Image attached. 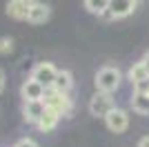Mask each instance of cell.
Here are the masks:
<instances>
[{
  "mask_svg": "<svg viewBox=\"0 0 149 147\" xmlns=\"http://www.w3.org/2000/svg\"><path fill=\"white\" fill-rule=\"evenodd\" d=\"M93 83H96V89H98V92L111 94V92H116V89L120 87V83H123V74H120L118 67L105 65V67H100L98 71H96Z\"/></svg>",
  "mask_w": 149,
  "mask_h": 147,
  "instance_id": "cell-1",
  "label": "cell"
},
{
  "mask_svg": "<svg viewBox=\"0 0 149 147\" xmlns=\"http://www.w3.org/2000/svg\"><path fill=\"white\" fill-rule=\"evenodd\" d=\"M89 114L96 118H102L105 120V116L109 114V111L116 109V100H113L111 94H105V92H96L91 98H89Z\"/></svg>",
  "mask_w": 149,
  "mask_h": 147,
  "instance_id": "cell-2",
  "label": "cell"
},
{
  "mask_svg": "<svg viewBox=\"0 0 149 147\" xmlns=\"http://www.w3.org/2000/svg\"><path fill=\"white\" fill-rule=\"evenodd\" d=\"M45 105H47L49 109H54L56 114H60V116H67V114H71V109H74L71 96H69V94H60V92H56V89H47V94H45Z\"/></svg>",
  "mask_w": 149,
  "mask_h": 147,
  "instance_id": "cell-3",
  "label": "cell"
},
{
  "mask_svg": "<svg viewBox=\"0 0 149 147\" xmlns=\"http://www.w3.org/2000/svg\"><path fill=\"white\" fill-rule=\"evenodd\" d=\"M56 76H58V69L54 67L51 62H38V65H33V69H31V74H29V78L40 83L45 89H51V87H54Z\"/></svg>",
  "mask_w": 149,
  "mask_h": 147,
  "instance_id": "cell-4",
  "label": "cell"
},
{
  "mask_svg": "<svg viewBox=\"0 0 149 147\" xmlns=\"http://www.w3.org/2000/svg\"><path fill=\"white\" fill-rule=\"evenodd\" d=\"M138 5L140 2H136V0H111V5H109V9H107V13L102 18H107V20L127 18L129 13H134L138 9Z\"/></svg>",
  "mask_w": 149,
  "mask_h": 147,
  "instance_id": "cell-5",
  "label": "cell"
},
{
  "mask_svg": "<svg viewBox=\"0 0 149 147\" xmlns=\"http://www.w3.org/2000/svg\"><path fill=\"white\" fill-rule=\"evenodd\" d=\"M105 125L111 134H123L129 127V114L125 109H120V107H116L113 111H109L105 116Z\"/></svg>",
  "mask_w": 149,
  "mask_h": 147,
  "instance_id": "cell-6",
  "label": "cell"
},
{
  "mask_svg": "<svg viewBox=\"0 0 149 147\" xmlns=\"http://www.w3.org/2000/svg\"><path fill=\"white\" fill-rule=\"evenodd\" d=\"M45 94H47V89H45L40 83H36L33 78H27L25 83H22V87H20V96H22V100H25V103L45 100Z\"/></svg>",
  "mask_w": 149,
  "mask_h": 147,
  "instance_id": "cell-7",
  "label": "cell"
},
{
  "mask_svg": "<svg viewBox=\"0 0 149 147\" xmlns=\"http://www.w3.org/2000/svg\"><path fill=\"white\" fill-rule=\"evenodd\" d=\"M45 109H47V105L45 100H33V103H25L22 105V118L31 125H38V120L42 118Z\"/></svg>",
  "mask_w": 149,
  "mask_h": 147,
  "instance_id": "cell-8",
  "label": "cell"
},
{
  "mask_svg": "<svg viewBox=\"0 0 149 147\" xmlns=\"http://www.w3.org/2000/svg\"><path fill=\"white\" fill-rule=\"evenodd\" d=\"M51 16V7L45 5V2H31V9H29V18L27 22L29 24H45Z\"/></svg>",
  "mask_w": 149,
  "mask_h": 147,
  "instance_id": "cell-9",
  "label": "cell"
},
{
  "mask_svg": "<svg viewBox=\"0 0 149 147\" xmlns=\"http://www.w3.org/2000/svg\"><path fill=\"white\" fill-rule=\"evenodd\" d=\"M29 9H31V2H27V0H11V2H7V16L13 20H27L29 18Z\"/></svg>",
  "mask_w": 149,
  "mask_h": 147,
  "instance_id": "cell-10",
  "label": "cell"
},
{
  "mask_svg": "<svg viewBox=\"0 0 149 147\" xmlns=\"http://www.w3.org/2000/svg\"><path fill=\"white\" fill-rule=\"evenodd\" d=\"M71 87H74V74L69 71V69H58V76H56V80H54V87H51V89H56V92H60V94H69Z\"/></svg>",
  "mask_w": 149,
  "mask_h": 147,
  "instance_id": "cell-11",
  "label": "cell"
},
{
  "mask_svg": "<svg viewBox=\"0 0 149 147\" xmlns=\"http://www.w3.org/2000/svg\"><path fill=\"white\" fill-rule=\"evenodd\" d=\"M60 118H62L60 114H56L54 109H49V107H47V109H45V114H42V118L38 120L36 127L40 129L42 134H49V132H54V129H56V125L60 123Z\"/></svg>",
  "mask_w": 149,
  "mask_h": 147,
  "instance_id": "cell-12",
  "label": "cell"
},
{
  "mask_svg": "<svg viewBox=\"0 0 149 147\" xmlns=\"http://www.w3.org/2000/svg\"><path fill=\"white\" fill-rule=\"evenodd\" d=\"M129 107L136 114H140V116H149V94L134 92L131 98H129Z\"/></svg>",
  "mask_w": 149,
  "mask_h": 147,
  "instance_id": "cell-13",
  "label": "cell"
},
{
  "mask_svg": "<svg viewBox=\"0 0 149 147\" xmlns=\"http://www.w3.org/2000/svg\"><path fill=\"white\" fill-rule=\"evenodd\" d=\"M127 78H129V83L134 87H138V85H143V83H147V80H149V71L143 67V62H136V65H131V67H129Z\"/></svg>",
  "mask_w": 149,
  "mask_h": 147,
  "instance_id": "cell-14",
  "label": "cell"
},
{
  "mask_svg": "<svg viewBox=\"0 0 149 147\" xmlns=\"http://www.w3.org/2000/svg\"><path fill=\"white\" fill-rule=\"evenodd\" d=\"M109 5H111V0H85L82 2V7H85V11L93 13V16H105L107 9H109Z\"/></svg>",
  "mask_w": 149,
  "mask_h": 147,
  "instance_id": "cell-15",
  "label": "cell"
},
{
  "mask_svg": "<svg viewBox=\"0 0 149 147\" xmlns=\"http://www.w3.org/2000/svg\"><path fill=\"white\" fill-rule=\"evenodd\" d=\"M13 47H16V45H13L11 36H2V38H0V54H11Z\"/></svg>",
  "mask_w": 149,
  "mask_h": 147,
  "instance_id": "cell-16",
  "label": "cell"
},
{
  "mask_svg": "<svg viewBox=\"0 0 149 147\" xmlns=\"http://www.w3.org/2000/svg\"><path fill=\"white\" fill-rule=\"evenodd\" d=\"M13 147H40V145H38V143L33 141L31 136H22V138H20V141L16 143Z\"/></svg>",
  "mask_w": 149,
  "mask_h": 147,
  "instance_id": "cell-17",
  "label": "cell"
},
{
  "mask_svg": "<svg viewBox=\"0 0 149 147\" xmlns=\"http://www.w3.org/2000/svg\"><path fill=\"white\" fill-rule=\"evenodd\" d=\"M5 87H7V74H5V69L0 67V94L5 92Z\"/></svg>",
  "mask_w": 149,
  "mask_h": 147,
  "instance_id": "cell-18",
  "label": "cell"
},
{
  "mask_svg": "<svg viewBox=\"0 0 149 147\" xmlns=\"http://www.w3.org/2000/svg\"><path fill=\"white\" fill-rule=\"evenodd\" d=\"M136 147H149V134H145L140 141H138V145Z\"/></svg>",
  "mask_w": 149,
  "mask_h": 147,
  "instance_id": "cell-19",
  "label": "cell"
},
{
  "mask_svg": "<svg viewBox=\"0 0 149 147\" xmlns=\"http://www.w3.org/2000/svg\"><path fill=\"white\" fill-rule=\"evenodd\" d=\"M140 62H143V67H145V69L149 71V51H147V54L143 56V60H140Z\"/></svg>",
  "mask_w": 149,
  "mask_h": 147,
  "instance_id": "cell-20",
  "label": "cell"
}]
</instances>
